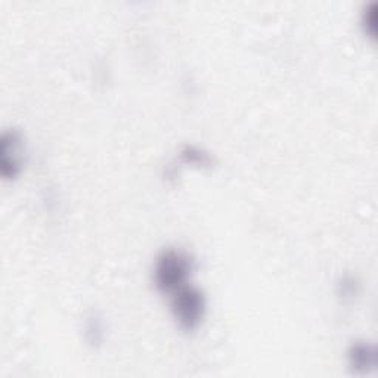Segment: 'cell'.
I'll use <instances>...</instances> for the list:
<instances>
[{
    "label": "cell",
    "instance_id": "52a82bcc",
    "mask_svg": "<svg viewBox=\"0 0 378 378\" xmlns=\"http://www.w3.org/2000/svg\"><path fill=\"white\" fill-rule=\"evenodd\" d=\"M375 21H377V5L375 4H369L364 9L362 24H364L365 33H368L371 37L375 36Z\"/></svg>",
    "mask_w": 378,
    "mask_h": 378
},
{
    "label": "cell",
    "instance_id": "7a4b0ae2",
    "mask_svg": "<svg viewBox=\"0 0 378 378\" xmlns=\"http://www.w3.org/2000/svg\"><path fill=\"white\" fill-rule=\"evenodd\" d=\"M172 313L182 330L194 331L205 313L204 293L189 284L180 287L172 294Z\"/></svg>",
    "mask_w": 378,
    "mask_h": 378
},
{
    "label": "cell",
    "instance_id": "277c9868",
    "mask_svg": "<svg viewBox=\"0 0 378 378\" xmlns=\"http://www.w3.org/2000/svg\"><path fill=\"white\" fill-rule=\"evenodd\" d=\"M349 364L356 374H368L375 369L377 350L375 346L368 342H356L349 349Z\"/></svg>",
    "mask_w": 378,
    "mask_h": 378
},
{
    "label": "cell",
    "instance_id": "ba28073f",
    "mask_svg": "<svg viewBox=\"0 0 378 378\" xmlns=\"http://www.w3.org/2000/svg\"><path fill=\"white\" fill-rule=\"evenodd\" d=\"M340 288H342V294L347 296H355L356 294V282L353 278H345L342 281V284H340Z\"/></svg>",
    "mask_w": 378,
    "mask_h": 378
},
{
    "label": "cell",
    "instance_id": "8992f818",
    "mask_svg": "<svg viewBox=\"0 0 378 378\" xmlns=\"http://www.w3.org/2000/svg\"><path fill=\"white\" fill-rule=\"evenodd\" d=\"M102 323L101 318L98 315L92 313L87 320H86V337L89 340V343L98 345L102 342Z\"/></svg>",
    "mask_w": 378,
    "mask_h": 378
},
{
    "label": "cell",
    "instance_id": "6da1fadb",
    "mask_svg": "<svg viewBox=\"0 0 378 378\" xmlns=\"http://www.w3.org/2000/svg\"><path fill=\"white\" fill-rule=\"evenodd\" d=\"M194 269L193 257L179 249L163 250L154 266L156 287L166 294H173L180 287L186 286Z\"/></svg>",
    "mask_w": 378,
    "mask_h": 378
},
{
    "label": "cell",
    "instance_id": "5b68a950",
    "mask_svg": "<svg viewBox=\"0 0 378 378\" xmlns=\"http://www.w3.org/2000/svg\"><path fill=\"white\" fill-rule=\"evenodd\" d=\"M180 158L185 163L189 164H198L201 167H209L213 164V158L210 157L209 153H205L204 149L195 146V145H186L182 153H180Z\"/></svg>",
    "mask_w": 378,
    "mask_h": 378
},
{
    "label": "cell",
    "instance_id": "3957f363",
    "mask_svg": "<svg viewBox=\"0 0 378 378\" xmlns=\"http://www.w3.org/2000/svg\"><path fill=\"white\" fill-rule=\"evenodd\" d=\"M18 130H5L0 138V173L5 179H14L21 170L23 145Z\"/></svg>",
    "mask_w": 378,
    "mask_h": 378
}]
</instances>
